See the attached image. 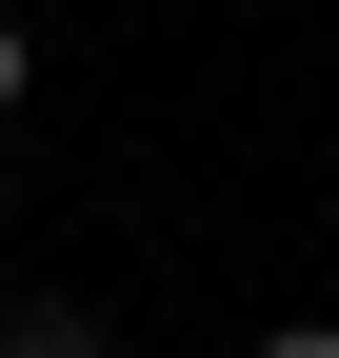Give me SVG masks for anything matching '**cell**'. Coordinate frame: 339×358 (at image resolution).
Masks as SVG:
<instances>
[{"label":"cell","instance_id":"obj_1","mask_svg":"<svg viewBox=\"0 0 339 358\" xmlns=\"http://www.w3.org/2000/svg\"><path fill=\"white\" fill-rule=\"evenodd\" d=\"M0 358H120V319L80 279H40V299H0Z\"/></svg>","mask_w":339,"mask_h":358},{"label":"cell","instance_id":"obj_2","mask_svg":"<svg viewBox=\"0 0 339 358\" xmlns=\"http://www.w3.org/2000/svg\"><path fill=\"white\" fill-rule=\"evenodd\" d=\"M20 100H40V40H20V20H0V120H20Z\"/></svg>","mask_w":339,"mask_h":358},{"label":"cell","instance_id":"obj_3","mask_svg":"<svg viewBox=\"0 0 339 358\" xmlns=\"http://www.w3.org/2000/svg\"><path fill=\"white\" fill-rule=\"evenodd\" d=\"M260 358H339V319H279V338H260Z\"/></svg>","mask_w":339,"mask_h":358},{"label":"cell","instance_id":"obj_4","mask_svg":"<svg viewBox=\"0 0 339 358\" xmlns=\"http://www.w3.org/2000/svg\"><path fill=\"white\" fill-rule=\"evenodd\" d=\"M0 219H20V179H0Z\"/></svg>","mask_w":339,"mask_h":358}]
</instances>
